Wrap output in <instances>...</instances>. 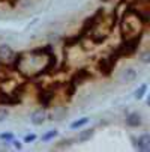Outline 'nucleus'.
<instances>
[{"mask_svg":"<svg viewBox=\"0 0 150 152\" xmlns=\"http://www.w3.org/2000/svg\"><path fill=\"white\" fill-rule=\"evenodd\" d=\"M89 124V118H81V119H77V121H74L72 124H71V129H80L81 126H84V125H87Z\"/></svg>","mask_w":150,"mask_h":152,"instance_id":"obj_7","label":"nucleus"},{"mask_svg":"<svg viewBox=\"0 0 150 152\" xmlns=\"http://www.w3.org/2000/svg\"><path fill=\"white\" fill-rule=\"evenodd\" d=\"M12 57H14V51L9 45H6V44L0 45V59L2 60H11Z\"/></svg>","mask_w":150,"mask_h":152,"instance_id":"obj_4","label":"nucleus"},{"mask_svg":"<svg viewBox=\"0 0 150 152\" xmlns=\"http://www.w3.org/2000/svg\"><path fill=\"white\" fill-rule=\"evenodd\" d=\"M140 59H141L144 63H149V62H150V51H149V50H146V51H141V54H140Z\"/></svg>","mask_w":150,"mask_h":152,"instance_id":"obj_10","label":"nucleus"},{"mask_svg":"<svg viewBox=\"0 0 150 152\" xmlns=\"http://www.w3.org/2000/svg\"><path fill=\"white\" fill-rule=\"evenodd\" d=\"M141 124H143V118H141V115L137 113V112L129 113V115L126 116V125H129V126L135 128V126H140Z\"/></svg>","mask_w":150,"mask_h":152,"instance_id":"obj_2","label":"nucleus"},{"mask_svg":"<svg viewBox=\"0 0 150 152\" xmlns=\"http://www.w3.org/2000/svg\"><path fill=\"white\" fill-rule=\"evenodd\" d=\"M0 139L6 140V142H12L14 140V134L12 133H2V134H0Z\"/></svg>","mask_w":150,"mask_h":152,"instance_id":"obj_11","label":"nucleus"},{"mask_svg":"<svg viewBox=\"0 0 150 152\" xmlns=\"http://www.w3.org/2000/svg\"><path fill=\"white\" fill-rule=\"evenodd\" d=\"M12 142H14V146H15V148H18V149L21 148V143H20L18 140H12Z\"/></svg>","mask_w":150,"mask_h":152,"instance_id":"obj_14","label":"nucleus"},{"mask_svg":"<svg viewBox=\"0 0 150 152\" xmlns=\"http://www.w3.org/2000/svg\"><path fill=\"white\" fill-rule=\"evenodd\" d=\"M45 118H47L45 112L42 110V108H39V110H35V112L32 113L30 121H32V124H33V125H42V124L45 122Z\"/></svg>","mask_w":150,"mask_h":152,"instance_id":"obj_3","label":"nucleus"},{"mask_svg":"<svg viewBox=\"0 0 150 152\" xmlns=\"http://www.w3.org/2000/svg\"><path fill=\"white\" fill-rule=\"evenodd\" d=\"M146 92H147V84H146V83H143V84H140V88L135 91L134 96H135L137 99H141V98L146 95Z\"/></svg>","mask_w":150,"mask_h":152,"instance_id":"obj_8","label":"nucleus"},{"mask_svg":"<svg viewBox=\"0 0 150 152\" xmlns=\"http://www.w3.org/2000/svg\"><path fill=\"white\" fill-rule=\"evenodd\" d=\"M137 78V71L134 68H126L123 72H122V80L123 81H128V83H131Z\"/></svg>","mask_w":150,"mask_h":152,"instance_id":"obj_5","label":"nucleus"},{"mask_svg":"<svg viewBox=\"0 0 150 152\" xmlns=\"http://www.w3.org/2000/svg\"><path fill=\"white\" fill-rule=\"evenodd\" d=\"M134 140V145L138 151H150V136L146 133V134H141L138 139H132Z\"/></svg>","mask_w":150,"mask_h":152,"instance_id":"obj_1","label":"nucleus"},{"mask_svg":"<svg viewBox=\"0 0 150 152\" xmlns=\"http://www.w3.org/2000/svg\"><path fill=\"white\" fill-rule=\"evenodd\" d=\"M9 116V112L6 110V108H0V122L6 121V118Z\"/></svg>","mask_w":150,"mask_h":152,"instance_id":"obj_12","label":"nucleus"},{"mask_svg":"<svg viewBox=\"0 0 150 152\" xmlns=\"http://www.w3.org/2000/svg\"><path fill=\"white\" fill-rule=\"evenodd\" d=\"M93 134H95V129H93V128L83 129V131L78 133V142H81V143L87 142V140H90V139L93 137Z\"/></svg>","mask_w":150,"mask_h":152,"instance_id":"obj_6","label":"nucleus"},{"mask_svg":"<svg viewBox=\"0 0 150 152\" xmlns=\"http://www.w3.org/2000/svg\"><path fill=\"white\" fill-rule=\"evenodd\" d=\"M36 140V136L35 134H27L26 137H24V142L26 143H32V142H35Z\"/></svg>","mask_w":150,"mask_h":152,"instance_id":"obj_13","label":"nucleus"},{"mask_svg":"<svg viewBox=\"0 0 150 152\" xmlns=\"http://www.w3.org/2000/svg\"><path fill=\"white\" fill-rule=\"evenodd\" d=\"M56 136H57V131H56V129H51V131H48V133H45V134H42V140H44V142H48V140L54 139Z\"/></svg>","mask_w":150,"mask_h":152,"instance_id":"obj_9","label":"nucleus"}]
</instances>
